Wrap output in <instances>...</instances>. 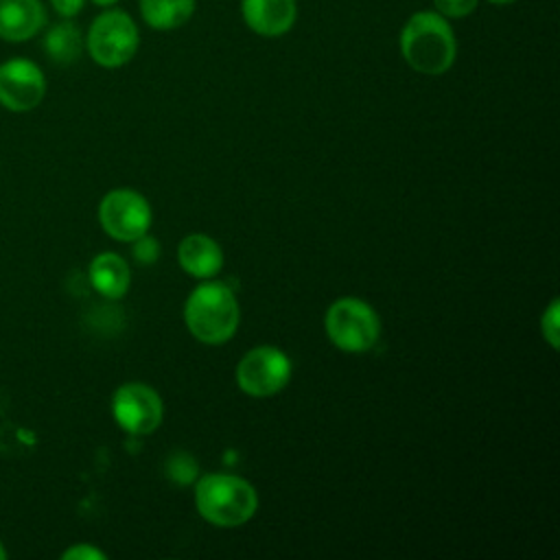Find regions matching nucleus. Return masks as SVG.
Wrapping results in <instances>:
<instances>
[{"label":"nucleus","instance_id":"obj_1","mask_svg":"<svg viewBox=\"0 0 560 560\" xmlns=\"http://www.w3.org/2000/svg\"><path fill=\"white\" fill-rule=\"evenodd\" d=\"M400 52L416 72L442 74L457 57V39L444 15L418 11L400 31Z\"/></svg>","mask_w":560,"mask_h":560},{"label":"nucleus","instance_id":"obj_2","mask_svg":"<svg viewBox=\"0 0 560 560\" xmlns=\"http://www.w3.org/2000/svg\"><path fill=\"white\" fill-rule=\"evenodd\" d=\"M195 503L208 523L217 527H236L254 516L258 499L249 481L225 472H212L199 479Z\"/></svg>","mask_w":560,"mask_h":560},{"label":"nucleus","instance_id":"obj_3","mask_svg":"<svg viewBox=\"0 0 560 560\" xmlns=\"http://www.w3.org/2000/svg\"><path fill=\"white\" fill-rule=\"evenodd\" d=\"M184 319L192 337L199 341L223 343L234 335L238 326L236 298L225 284H199L186 300Z\"/></svg>","mask_w":560,"mask_h":560},{"label":"nucleus","instance_id":"obj_4","mask_svg":"<svg viewBox=\"0 0 560 560\" xmlns=\"http://www.w3.org/2000/svg\"><path fill=\"white\" fill-rule=\"evenodd\" d=\"M85 46L98 66L120 68L136 55L140 46V33L127 11L107 7L92 20Z\"/></svg>","mask_w":560,"mask_h":560},{"label":"nucleus","instance_id":"obj_5","mask_svg":"<svg viewBox=\"0 0 560 560\" xmlns=\"http://www.w3.org/2000/svg\"><path fill=\"white\" fill-rule=\"evenodd\" d=\"M326 332L339 350L365 352L378 339L381 319L368 302L341 298L326 313Z\"/></svg>","mask_w":560,"mask_h":560},{"label":"nucleus","instance_id":"obj_6","mask_svg":"<svg viewBox=\"0 0 560 560\" xmlns=\"http://www.w3.org/2000/svg\"><path fill=\"white\" fill-rule=\"evenodd\" d=\"M103 230L116 241H136L151 225V208L147 199L131 188L109 190L98 206Z\"/></svg>","mask_w":560,"mask_h":560},{"label":"nucleus","instance_id":"obj_7","mask_svg":"<svg viewBox=\"0 0 560 560\" xmlns=\"http://www.w3.org/2000/svg\"><path fill=\"white\" fill-rule=\"evenodd\" d=\"M291 378L289 357L273 346L252 348L236 365V383L245 394L271 396Z\"/></svg>","mask_w":560,"mask_h":560},{"label":"nucleus","instance_id":"obj_8","mask_svg":"<svg viewBox=\"0 0 560 560\" xmlns=\"http://www.w3.org/2000/svg\"><path fill=\"white\" fill-rule=\"evenodd\" d=\"M46 94V77L42 68L26 59L13 57L0 63V105L9 112H31Z\"/></svg>","mask_w":560,"mask_h":560},{"label":"nucleus","instance_id":"obj_9","mask_svg":"<svg viewBox=\"0 0 560 560\" xmlns=\"http://www.w3.org/2000/svg\"><path fill=\"white\" fill-rule=\"evenodd\" d=\"M112 413L127 433L147 435L162 422V400L144 383H125L114 392Z\"/></svg>","mask_w":560,"mask_h":560},{"label":"nucleus","instance_id":"obj_10","mask_svg":"<svg viewBox=\"0 0 560 560\" xmlns=\"http://www.w3.org/2000/svg\"><path fill=\"white\" fill-rule=\"evenodd\" d=\"M243 22L262 37H280L295 24V0H241Z\"/></svg>","mask_w":560,"mask_h":560},{"label":"nucleus","instance_id":"obj_11","mask_svg":"<svg viewBox=\"0 0 560 560\" xmlns=\"http://www.w3.org/2000/svg\"><path fill=\"white\" fill-rule=\"evenodd\" d=\"M46 24L42 0H0V39L26 42Z\"/></svg>","mask_w":560,"mask_h":560},{"label":"nucleus","instance_id":"obj_12","mask_svg":"<svg viewBox=\"0 0 560 560\" xmlns=\"http://www.w3.org/2000/svg\"><path fill=\"white\" fill-rule=\"evenodd\" d=\"M179 265L195 278H212L223 265V252L206 234H190L179 243Z\"/></svg>","mask_w":560,"mask_h":560},{"label":"nucleus","instance_id":"obj_13","mask_svg":"<svg viewBox=\"0 0 560 560\" xmlns=\"http://www.w3.org/2000/svg\"><path fill=\"white\" fill-rule=\"evenodd\" d=\"M90 282L103 298L118 300L129 289V267L118 254H98L90 262Z\"/></svg>","mask_w":560,"mask_h":560},{"label":"nucleus","instance_id":"obj_14","mask_svg":"<svg viewBox=\"0 0 560 560\" xmlns=\"http://www.w3.org/2000/svg\"><path fill=\"white\" fill-rule=\"evenodd\" d=\"M195 7V0H140V15L155 31H173L192 18Z\"/></svg>","mask_w":560,"mask_h":560},{"label":"nucleus","instance_id":"obj_15","mask_svg":"<svg viewBox=\"0 0 560 560\" xmlns=\"http://www.w3.org/2000/svg\"><path fill=\"white\" fill-rule=\"evenodd\" d=\"M44 50L57 63H72L83 50V35L79 26L70 20H63L50 26L44 35Z\"/></svg>","mask_w":560,"mask_h":560},{"label":"nucleus","instance_id":"obj_16","mask_svg":"<svg viewBox=\"0 0 560 560\" xmlns=\"http://www.w3.org/2000/svg\"><path fill=\"white\" fill-rule=\"evenodd\" d=\"M479 0H433V7L444 18H466L477 9Z\"/></svg>","mask_w":560,"mask_h":560},{"label":"nucleus","instance_id":"obj_17","mask_svg":"<svg viewBox=\"0 0 560 560\" xmlns=\"http://www.w3.org/2000/svg\"><path fill=\"white\" fill-rule=\"evenodd\" d=\"M168 475L179 483H188L197 475V464L188 455L179 453L168 459Z\"/></svg>","mask_w":560,"mask_h":560},{"label":"nucleus","instance_id":"obj_18","mask_svg":"<svg viewBox=\"0 0 560 560\" xmlns=\"http://www.w3.org/2000/svg\"><path fill=\"white\" fill-rule=\"evenodd\" d=\"M131 243H133V256H136V260L144 262V265H151V262L158 258V254H160L158 241L151 238V236H147V234H142L140 238H136V241H131Z\"/></svg>","mask_w":560,"mask_h":560},{"label":"nucleus","instance_id":"obj_19","mask_svg":"<svg viewBox=\"0 0 560 560\" xmlns=\"http://www.w3.org/2000/svg\"><path fill=\"white\" fill-rule=\"evenodd\" d=\"M540 328H542V335L549 341V346L558 348V300H553L549 304V308L545 311Z\"/></svg>","mask_w":560,"mask_h":560},{"label":"nucleus","instance_id":"obj_20","mask_svg":"<svg viewBox=\"0 0 560 560\" xmlns=\"http://www.w3.org/2000/svg\"><path fill=\"white\" fill-rule=\"evenodd\" d=\"M61 558H63V560H103L105 553L98 551V549L92 547V545L81 542V545H74V547L66 549V551L61 553Z\"/></svg>","mask_w":560,"mask_h":560},{"label":"nucleus","instance_id":"obj_21","mask_svg":"<svg viewBox=\"0 0 560 560\" xmlns=\"http://www.w3.org/2000/svg\"><path fill=\"white\" fill-rule=\"evenodd\" d=\"M50 4H52V9L57 11V15L70 20V18H74V15L81 13L85 0H50Z\"/></svg>","mask_w":560,"mask_h":560},{"label":"nucleus","instance_id":"obj_22","mask_svg":"<svg viewBox=\"0 0 560 560\" xmlns=\"http://www.w3.org/2000/svg\"><path fill=\"white\" fill-rule=\"evenodd\" d=\"M96 7H103V9H107V7H114L118 0H92Z\"/></svg>","mask_w":560,"mask_h":560},{"label":"nucleus","instance_id":"obj_23","mask_svg":"<svg viewBox=\"0 0 560 560\" xmlns=\"http://www.w3.org/2000/svg\"><path fill=\"white\" fill-rule=\"evenodd\" d=\"M486 2H490V4H510L514 0H486Z\"/></svg>","mask_w":560,"mask_h":560},{"label":"nucleus","instance_id":"obj_24","mask_svg":"<svg viewBox=\"0 0 560 560\" xmlns=\"http://www.w3.org/2000/svg\"><path fill=\"white\" fill-rule=\"evenodd\" d=\"M2 558H7V549H4L2 542H0V560H2Z\"/></svg>","mask_w":560,"mask_h":560}]
</instances>
